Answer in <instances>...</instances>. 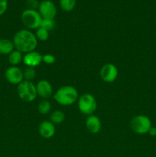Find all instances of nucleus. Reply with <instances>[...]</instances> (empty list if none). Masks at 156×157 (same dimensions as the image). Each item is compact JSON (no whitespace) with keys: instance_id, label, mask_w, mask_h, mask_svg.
Instances as JSON below:
<instances>
[{"instance_id":"nucleus-1","label":"nucleus","mask_w":156,"mask_h":157,"mask_svg":"<svg viewBox=\"0 0 156 157\" xmlns=\"http://www.w3.org/2000/svg\"><path fill=\"white\" fill-rule=\"evenodd\" d=\"M16 50L21 53H28L35 51L38 46V39L33 32L27 29H21L15 34L12 40Z\"/></svg>"},{"instance_id":"nucleus-2","label":"nucleus","mask_w":156,"mask_h":157,"mask_svg":"<svg viewBox=\"0 0 156 157\" xmlns=\"http://www.w3.org/2000/svg\"><path fill=\"white\" fill-rule=\"evenodd\" d=\"M78 91L74 87L70 85L60 87L54 94V99L58 104L70 106L78 101Z\"/></svg>"},{"instance_id":"nucleus-3","label":"nucleus","mask_w":156,"mask_h":157,"mask_svg":"<svg viewBox=\"0 0 156 157\" xmlns=\"http://www.w3.org/2000/svg\"><path fill=\"white\" fill-rule=\"evenodd\" d=\"M130 127L136 134L144 135L145 133H148L152 126L151 120L148 117L139 114L132 118L130 121Z\"/></svg>"},{"instance_id":"nucleus-4","label":"nucleus","mask_w":156,"mask_h":157,"mask_svg":"<svg viewBox=\"0 0 156 157\" xmlns=\"http://www.w3.org/2000/svg\"><path fill=\"white\" fill-rule=\"evenodd\" d=\"M42 19L38 11L35 9H25L21 15V22L28 29H38L41 26Z\"/></svg>"},{"instance_id":"nucleus-5","label":"nucleus","mask_w":156,"mask_h":157,"mask_svg":"<svg viewBox=\"0 0 156 157\" xmlns=\"http://www.w3.org/2000/svg\"><path fill=\"white\" fill-rule=\"evenodd\" d=\"M18 97L25 102H32L37 98L36 85L32 81H24L20 83L17 88Z\"/></svg>"},{"instance_id":"nucleus-6","label":"nucleus","mask_w":156,"mask_h":157,"mask_svg":"<svg viewBox=\"0 0 156 157\" xmlns=\"http://www.w3.org/2000/svg\"><path fill=\"white\" fill-rule=\"evenodd\" d=\"M77 102L80 111L85 115H92L97 107L96 98L90 94H84L81 95L78 98Z\"/></svg>"},{"instance_id":"nucleus-7","label":"nucleus","mask_w":156,"mask_h":157,"mask_svg":"<svg viewBox=\"0 0 156 157\" xmlns=\"http://www.w3.org/2000/svg\"><path fill=\"white\" fill-rule=\"evenodd\" d=\"M38 12L42 18L54 19L57 15V8L54 3L50 0H43L39 3Z\"/></svg>"},{"instance_id":"nucleus-8","label":"nucleus","mask_w":156,"mask_h":157,"mask_svg":"<svg viewBox=\"0 0 156 157\" xmlns=\"http://www.w3.org/2000/svg\"><path fill=\"white\" fill-rule=\"evenodd\" d=\"M6 81L12 84H18L24 81V73L17 66H11L5 72Z\"/></svg>"},{"instance_id":"nucleus-9","label":"nucleus","mask_w":156,"mask_h":157,"mask_svg":"<svg viewBox=\"0 0 156 157\" xmlns=\"http://www.w3.org/2000/svg\"><path fill=\"white\" fill-rule=\"evenodd\" d=\"M101 78L106 83L114 82L118 77V69L113 64L108 63L104 64L99 72Z\"/></svg>"},{"instance_id":"nucleus-10","label":"nucleus","mask_w":156,"mask_h":157,"mask_svg":"<svg viewBox=\"0 0 156 157\" xmlns=\"http://www.w3.org/2000/svg\"><path fill=\"white\" fill-rule=\"evenodd\" d=\"M36 90L38 96L44 100L50 98L53 94V87L50 83L46 80H41L36 84Z\"/></svg>"},{"instance_id":"nucleus-11","label":"nucleus","mask_w":156,"mask_h":157,"mask_svg":"<svg viewBox=\"0 0 156 157\" xmlns=\"http://www.w3.org/2000/svg\"><path fill=\"white\" fill-rule=\"evenodd\" d=\"M42 56L39 52L36 51L26 53L23 57V62L26 66L30 67H35L40 65L42 61Z\"/></svg>"},{"instance_id":"nucleus-12","label":"nucleus","mask_w":156,"mask_h":157,"mask_svg":"<svg viewBox=\"0 0 156 157\" xmlns=\"http://www.w3.org/2000/svg\"><path fill=\"white\" fill-rule=\"evenodd\" d=\"M39 134L45 139H50L55 134V126L50 121H44L40 124L38 127Z\"/></svg>"},{"instance_id":"nucleus-13","label":"nucleus","mask_w":156,"mask_h":157,"mask_svg":"<svg viewBox=\"0 0 156 157\" xmlns=\"http://www.w3.org/2000/svg\"><path fill=\"white\" fill-rule=\"evenodd\" d=\"M101 121L96 115H90L86 121V127L90 133L93 134L99 133L101 130Z\"/></svg>"},{"instance_id":"nucleus-14","label":"nucleus","mask_w":156,"mask_h":157,"mask_svg":"<svg viewBox=\"0 0 156 157\" xmlns=\"http://www.w3.org/2000/svg\"><path fill=\"white\" fill-rule=\"evenodd\" d=\"M15 50L13 41L7 38L0 39V55H9Z\"/></svg>"},{"instance_id":"nucleus-15","label":"nucleus","mask_w":156,"mask_h":157,"mask_svg":"<svg viewBox=\"0 0 156 157\" xmlns=\"http://www.w3.org/2000/svg\"><path fill=\"white\" fill-rule=\"evenodd\" d=\"M8 60L9 64L12 66H17L23 61V55L21 52L18 50H14L8 55Z\"/></svg>"},{"instance_id":"nucleus-16","label":"nucleus","mask_w":156,"mask_h":157,"mask_svg":"<svg viewBox=\"0 0 156 157\" xmlns=\"http://www.w3.org/2000/svg\"><path fill=\"white\" fill-rule=\"evenodd\" d=\"M50 122L54 124H61L65 120V114L61 110H55L50 114Z\"/></svg>"},{"instance_id":"nucleus-17","label":"nucleus","mask_w":156,"mask_h":157,"mask_svg":"<svg viewBox=\"0 0 156 157\" xmlns=\"http://www.w3.org/2000/svg\"><path fill=\"white\" fill-rule=\"evenodd\" d=\"M76 0H59L61 9L64 12H71L76 6Z\"/></svg>"},{"instance_id":"nucleus-18","label":"nucleus","mask_w":156,"mask_h":157,"mask_svg":"<svg viewBox=\"0 0 156 157\" xmlns=\"http://www.w3.org/2000/svg\"><path fill=\"white\" fill-rule=\"evenodd\" d=\"M50 109H51V105L47 100H43L38 104V110L41 114H47L50 111Z\"/></svg>"},{"instance_id":"nucleus-19","label":"nucleus","mask_w":156,"mask_h":157,"mask_svg":"<svg viewBox=\"0 0 156 157\" xmlns=\"http://www.w3.org/2000/svg\"><path fill=\"white\" fill-rule=\"evenodd\" d=\"M35 36H36L38 40H40L41 41H45L49 38V32L46 30V29H44V28L39 27L38 29H36Z\"/></svg>"},{"instance_id":"nucleus-20","label":"nucleus","mask_w":156,"mask_h":157,"mask_svg":"<svg viewBox=\"0 0 156 157\" xmlns=\"http://www.w3.org/2000/svg\"><path fill=\"white\" fill-rule=\"evenodd\" d=\"M23 73H24V79L25 81H32L36 76V71L35 67H28Z\"/></svg>"},{"instance_id":"nucleus-21","label":"nucleus","mask_w":156,"mask_h":157,"mask_svg":"<svg viewBox=\"0 0 156 157\" xmlns=\"http://www.w3.org/2000/svg\"><path fill=\"white\" fill-rule=\"evenodd\" d=\"M40 27L44 28V29L47 30L48 32L52 31L55 28V21L54 19H47V18H43Z\"/></svg>"},{"instance_id":"nucleus-22","label":"nucleus","mask_w":156,"mask_h":157,"mask_svg":"<svg viewBox=\"0 0 156 157\" xmlns=\"http://www.w3.org/2000/svg\"><path fill=\"white\" fill-rule=\"evenodd\" d=\"M42 61L47 64H52L55 62V57L51 54H45L42 56Z\"/></svg>"},{"instance_id":"nucleus-23","label":"nucleus","mask_w":156,"mask_h":157,"mask_svg":"<svg viewBox=\"0 0 156 157\" xmlns=\"http://www.w3.org/2000/svg\"><path fill=\"white\" fill-rule=\"evenodd\" d=\"M39 3L40 2L38 0H26V6L29 9L36 10V9H38Z\"/></svg>"},{"instance_id":"nucleus-24","label":"nucleus","mask_w":156,"mask_h":157,"mask_svg":"<svg viewBox=\"0 0 156 157\" xmlns=\"http://www.w3.org/2000/svg\"><path fill=\"white\" fill-rule=\"evenodd\" d=\"M8 9V0H0V16L6 12Z\"/></svg>"},{"instance_id":"nucleus-25","label":"nucleus","mask_w":156,"mask_h":157,"mask_svg":"<svg viewBox=\"0 0 156 157\" xmlns=\"http://www.w3.org/2000/svg\"><path fill=\"white\" fill-rule=\"evenodd\" d=\"M148 133H149L151 136H156V128H154V127H151V128L150 129Z\"/></svg>"}]
</instances>
